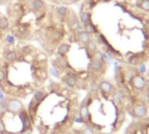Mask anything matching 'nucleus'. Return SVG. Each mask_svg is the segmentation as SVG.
<instances>
[{
  "mask_svg": "<svg viewBox=\"0 0 149 134\" xmlns=\"http://www.w3.org/2000/svg\"><path fill=\"white\" fill-rule=\"evenodd\" d=\"M124 134H149V115L131 120Z\"/></svg>",
  "mask_w": 149,
  "mask_h": 134,
  "instance_id": "20e7f679",
  "label": "nucleus"
},
{
  "mask_svg": "<svg viewBox=\"0 0 149 134\" xmlns=\"http://www.w3.org/2000/svg\"><path fill=\"white\" fill-rule=\"evenodd\" d=\"M70 48H71V46L68 44H66V43L61 44L57 49V53L59 56H65L70 51Z\"/></svg>",
  "mask_w": 149,
  "mask_h": 134,
  "instance_id": "f8f14e48",
  "label": "nucleus"
},
{
  "mask_svg": "<svg viewBox=\"0 0 149 134\" xmlns=\"http://www.w3.org/2000/svg\"><path fill=\"white\" fill-rule=\"evenodd\" d=\"M142 68L118 63L115 69L114 83L132 120L149 115L145 70Z\"/></svg>",
  "mask_w": 149,
  "mask_h": 134,
  "instance_id": "7ed1b4c3",
  "label": "nucleus"
},
{
  "mask_svg": "<svg viewBox=\"0 0 149 134\" xmlns=\"http://www.w3.org/2000/svg\"><path fill=\"white\" fill-rule=\"evenodd\" d=\"M8 110L13 111V112H20L24 110L23 104L16 99H8Z\"/></svg>",
  "mask_w": 149,
  "mask_h": 134,
  "instance_id": "39448f33",
  "label": "nucleus"
},
{
  "mask_svg": "<svg viewBox=\"0 0 149 134\" xmlns=\"http://www.w3.org/2000/svg\"><path fill=\"white\" fill-rule=\"evenodd\" d=\"M91 16H92V13L91 12H84L83 13H81L80 15V20L82 22L83 25H85L86 23H88L89 21L91 20Z\"/></svg>",
  "mask_w": 149,
  "mask_h": 134,
  "instance_id": "ddd939ff",
  "label": "nucleus"
},
{
  "mask_svg": "<svg viewBox=\"0 0 149 134\" xmlns=\"http://www.w3.org/2000/svg\"><path fill=\"white\" fill-rule=\"evenodd\" d=\"M17 58H18V54H17V53L15 51H9L6 54V61L7 62H10V63L15 61L17 60Z\"/></svg>",
  "mask_w": 149,
  "mask_h": 134,
  "instance_id": "4468645a",
  "label": "nucleus"
},
{
  "mask_svg": "<svg viewBox=\"0 0 149 134\" xmlns=\"http://www.w3.org/2000/svg\"><path fill=\"white\" fill-rule=\"evenodd\" d=\"M4 99V93L2 90H0V100H3Z\"/></svg>",
  "mask_w": 149,
  "mask_h": 134,
  "instance_id": "4be33fe9",
  "label": "nucleus"
},
{
  "mask_svg": "<svg viewBox=\"0 0 149 134\" xmlns=\"http://www.w3.org/2000/svg\"><path fill=\"white\" fill-rule=\"evenodd\" d=\"M6 42H7L8 44H10V45L13 44V43L15 42V38H14V36H13V35H8V36L6 37Z\"/></svg>",
  "mask_w": 149,
  "mask_h": 134,
  "instance_id": "aec40b11",
  "label": "nucleus"
},
{
  "mask_svg": "<svg viewBox=\"0 0 149 134\" xmlns=\"http://www.w3.org/2000/svg\"><path fill=\"white\" fill-rule=\"evenodd\" d=\"M31 7L35 12H41L46 7V4L43 0H33Z\"/></svg>",
  "mask_w": 149,
  "mask_h": 134,
  "instance_id": "1a4fd4ad",
  "label": "nucleus"
},
{
  "mask_svg": "<svg viewBox=\"0 0 149 134\" xmlns=\"http://www.w3.org/2000/svg\"><path fill=\"white\" fill-rule=\"evenodd\" d=\"M56 12H57V13H58L61 17L64 18V17L67 16V14H68V7H66V6H59V7H57Z\"/></svg>",
  "mask_w": 149,
  "mask_h": 134,
  "instance_id": "f3484780",
  "label": "nucleus"
},
{
  "mask_svg": "<svg viewBox=\"0 0 149 134\" xmlns=\"http://www.w3.org/2000/svg\"><path fill=\"white\" fill-rule=\"evenodd\" d=\"M0 134H13V133H11L9 131H0Z\"/></svg>",
  "mask_w": 149,
  "mask_h": 134,
  "instance_id": "5701e85b",
  "label": "nucleus"
},
{
  "mask_svg": "<svg viewBox=\"0 0 149 134\" xmlns=\"http://www.w3.org/2000/svg\"><path fill=\"white\" fill-rule=\"evenodd\" d=\"M8 26H9L8 19L6 17H0V30L4 31L7 29Z\"/></svg>",
  "mask_w": 149,
  "mask_h": 134,
  "instance_id": "a211bd4d",
  "label": "nucleus"
},
{
  "mask_svg": "<svg viewBox=\"0 0 149 134\" xmlns=\"http://www.w3.org/2000/svg\"><path fill=\"white\" fill-rule=\"evenodd\" d=\"M84 32H86L90 35H91V34L96 35L97 33V28L96 25L92 22V20H91L88 23H86L85 25H84Z\"/></svg>",
  "mask_w": 149,
  "mask_h": 134,
  "instance_id": "6e6552de",
  "label": "nucleus"
},
{
  "mask_svg": "<svg viewBox=\"0 0 149 134\" xmlns=\"http://www.w3.org/2000/svg\"><path fill=\"white\" fill-rule=\"evenodd\" d=\"M104 7V28H97V44L118 64L144 67L149 62V13L129 0H97Z\"/></svg>",
  "mask_w": 149,
  "mask_h": 134,
  "instance_id": "f257e3e1",
  "label": "nucleus"
},
{
  "mask_svg": "<svg viewBox=\"0 0 149 134\" xmlns=\"http://www.w3.org/2000/svg\"><path fill=\"white\" fill-rule=\"evenodd\" d=\"M86 47H87L88 50H89L90 52H91L92 53H94L96 51L98 50V45L97 44V42H96L95 40H92L88 43V45L86 46Z\"/></svg>",
  "mask_w": 149,
  "mask_h": 134,
  "instance_id": "2eb2a0df",
  "label": "nucleus"
},
{
  "mask_svg": "<svg viewBox=\"0 0 149 134\" xmlns=\"http://www.w3.org/2000/svg\"><path fill=\"white\" fill-rule=\"evenodd\" d=\"M7 79V72L5 69L0 68V84L4 83Z\"/></svg>",
  "mask_w": 149,
  "mask_h": 134,
  "instance_id": "6ab92c4d",
  "label": "nucleus"
},
{
  "mask_svg": "<svg viewBox=\"0 0 149 134\" xmlns=\"http://www.w3.org/2000/svg\"><path fill=\"white\" fill-rule=\"evenodd\" d=\"M96 134H111V133H96Z\"/></svg>",
  "mask_w": 149,
  "mask_h": 134,
  "instance_id": "b1692460",
  "label": "nucleus"
},
{
  "mask_svg": "<svg viewBox=\"0 0 149 134\" xmlns=\"http://www.w3.org/2000/svg\"><path fill=\"white\" fill-rule=\"evenodd\" d=\"M65 83H66V84L68 87L74 88V86H77V77L74 75H73V74H68L66 76Z\"/></svg>",
  "mask_w": 149,
  "mask_h": 134,
  "instance_id": "9b49d317",
  "label": "nucleus"
},
{
  "mask_svg": "<svg viewBox=\"0 0 149 134\" xmlns=\"http://www.w3.org/2000/svg\"><path fill=\"white\" fill-rule=\"evenodd\" d=\"M54 65L59 69H64L68 67V62L65 59V56H59L54 61Z\"/></svg>",
  "mask_w": 149,
  "mask_h": 134,
  "instance_id": "0eeeda50",
  "label": "nucleus"
},
{
  "mask_svg": "<svg viewBox=\"0 0 149 134\" xmlns=\"http://www.w3.org/2000/svg\"><path fill=\"white\" fill-rule=\"evenodd\" d=\"M49 72H50L51 76H54V77H56V78H58V77L60 76H59V73H58V70L55 69H50Z\"/></svg>",
  "mask_w": 149,
  "mask_h": 134,
  "instance_id": "412c9836",
  "label": "nucleus"
},
{
  "mask_svg": "<svg viewBox=\"0 0 149 134\" xmlns=\"http://www.w3.org/2000/svg\"><path fill=\"white\" fill-rule=\"evenodd\" d=\"M78 40L84 46L86 47L88 45V43L91 40V35L89 33L83 31V32H80L78 33Z\"/></svg>",
  "mask_w": 149,
  "mask_h": 134,
  "instance_id": "9d476101",
  "label": "nucleus"
},
{
  "mask_svg": "<svg viewBox=\"0 0 149 134\" xmlns=\"http://www.w3.org/2000/svg\"><path fill=\"white\" fill-rule=\"evenodd\" d=\"M91 90L82 103L89 111L84 124L97 133L118 134L130 117L115 83L103 80Z\"/></svg>",
  "mask_w": 149,
  "mask_h": 134,
  "instance_id": "f03ea898",
  "label": "nucleus"
},
{
  "mask_svg": "<svg viewBox=\"0 0 149 134\" xmlns=\"http://www.w3.org/2000/svg\"><path fill=\"white\" fill-rule=\"evenodd\" d=\"M146 65H147V68L145 69V79H146V86L147 97H148V101H149V62Z\"/></svg>",
  "mask_w": 149,
  "mask_h": 134,
  "instance_id": "dca6fc26",
  "label": "nucleus"
},
{
  "mask_svg": "<svg viewBox=\"0 0 149 134\" xmlns=\"http://www.w3.org/2000/svg\"><path fill=\"white\" fill-rule=\"evenodd\" d=\"M129 1L144 12L149 13V0H129Z\"/></svg>",
  "mask_w": 149,
  "mask_h": 134,
  "instance_id": "423d86ee",
  "label": "nucleus"
}]
</instances>
